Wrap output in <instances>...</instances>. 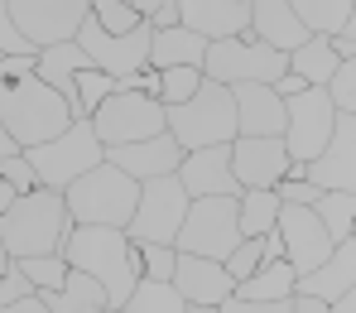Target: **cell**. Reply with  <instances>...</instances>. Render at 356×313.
Wrapping results in <instances>:
<instances>
[{
  "mask_svg": "<svg viewBox=\"0 0 356 313\" xmlns=\"http://www.w3.org/2000/svg\"><path fill=\"white\" fill-rule=\"evenodd\" d=\"M24 294H34V289H29V284H24V275L10 265V270L0 275V309H5V304H15V299H24Z\"/></svg>",
  "mask_w": 356,
  "mask_h": 313,
  "instance_id": "cell-43",
  "label": "cell"
},
{
  "mask_svg": "<svg viewBox=\"0 0 356 313\" xmlns=\"http://www.w3.org/2000/svg\"><path fill=\"white\" fill-rule=\"evenodd\" d=\"M10 270V255H5V241H0V275Z\"/></svg>",
  "mask_w": 356,
  "mask_h": 313,
  "instance_id": "cell-52",
  "label": "cell"
},
{
  "mask_svg": "<svg viewBox=\"0 0 356 313\" xmlns=\"http://www.w3.org/2000/svg\"><path fill=\"white\" fill-rule=\"evenodd\" d=\"M10 265L24 275V284L34 294H54V289H63V280H67V260L63 255H24V260H10Z\"/></svg>",
  "mask_w": 356,
  "mask_h": 313,
  "instance_id": "cell-33",
  "label": "cell"
},
{
  "mask_svg": "<svg viewBox=\"0 0 356 313\" xmlns=\"http://www.w3.org/2000/svg\"><path fill=\"white\" fill-rule=\"evenodd\" d=\"M87 121L97 130L102 150H111V145H135V140L164 135V106L145 92H111Z\"/></svg>",
  "mask_w": 356,
  "mask_h": 313,
  "instance_id": "cell-10",
  "label": "cell"
},
{
  "mask_svg": "<svg viewBox=\"0 0 356 313\" xmlns=\"http://www.w3.org/2000/svg\"><path fill=\"white\" fill-rule=\"evenodd\" d=\"M34 58H39V54H10V58H0V82L34 77Z\"/></svg>",
  "mask_w": 356,
  "mask_h": 313,
  "instance_id": "cell-42",
  "label": "cell"
},
{
  "mask_svg": "<svg viewBox=\"0 0 356 313\" xmlns=\"http://www.w3.org/2000/svg\"><path fill=\"white\" fill-rule=\"evenodd\" d=\"M188 313H217V309H188Z\"/></svg>",
  "mask_w": 356,
  "mask_h": 313,
  "instance_id": "cell-53",
  "label": "cell"
},
{
  "mask_svg": "<svg viewBox=\"0 0 356 313\" xmlns=\"http://www.w3.org/2000/svg\"><path fill=\"white\" fill-rule=\"evenodd\" d=\"M289 309H294V313H327V304H318V299H308V294H294Z\"/></svg>",
  "mask_w": 356,
  "mask_h": 313,
  "instance_id": "cell-47",
  "label": "cell"
},
{
  "mask_svg": "<svg viewBox=\"0 0 356 313\" xmlns=\"http://www.w3.org/2000/svg\"><path fill=\"white\" fill-rule=\"evenodd\" d=\"M178 24V0H164L154 15H149V29H174Z\"/></svg>",
  "mask_w": 356,
  "mask_h": 313,
  "instance_id": "cell-45",
  "label": "cell"
},
{
  "mask_svg": "<svg viewBox=\"0 0 356 313\" xmlns=\"http://www.w3.org/2000/svg\"><path fill=\"white\" fill-rule=\"evenodd\" d=\"M178 159H183V150L169 140V130L154 135V140H135V145H111V150H106V164H116L120 174L135 179V184L169 179L178 169Z\"/></svg>",
  "mask_w": 356,
  "mask_h": 313,
  "instance_id": "cell-20",
  "label": "cell"
},
{
  "mask_svg": "<svg viewBox=\"0 0 356 313\" xmlns=\"http://www.w3.org/2000/svg\"><path fill=\"white\" fill-rule=\"evenodd\" d=\"M135 198H140V184L125 179L106 159L63 188V207H67L72 227H116V232H125V222L135 212Z\"/></svg>",
  "mask_w": 356,
  "mask_h": 313,
  "instance_id": "cell-4",
  "label": "cell"
},
{
  "mask_svg": "<svg viewBox=\"0 0 356 313\" xmlns=\"http://www.w3.org/2000/svg\"><path fill=\"white\" fill-rule=\"evenodd\" d=\"M135 255H140V280H169L174 275L178 260L174 246H135Z\"/></svg>",
  "mask_w": 356,
  "mask_h": 313,
  "instance_id": "cell-39",
  "label": "cell"
},
{
  "mask_svg": "<svg viewBox=\"0 0 356 313\" xmlns=\"http://www.w3.org/2000/svg\"><path fill=\"white\" fill-rule=\"evenodd\" d=\"M289 10L298 15V24L318 39H332L337 29L356 24V0H289Z\"/></svg>",
  "mask_w": 356,
  "mask_h": 313,
  "instance_id": "cell-27",
  "label": "cell"
},
{
  "mask_svg": "<svg viewBox=\"0 0 356 313\" xmlns=\"http://www.w3.org/2000/svg\"><path fill=\"white\" fill-rule=\"evenodd\" d=\"M0 313H49V309H44V299H39V294H24V299H15V304H5Z\"/></svg>",
  "mask_w": 356,
  "mask_h": 313,
  "instance_id": "cell-46",
  "label": "cell"
},
{
  "mask_svg": "<svg viewBox=\"0 0 356 313\" xmlns=\"http://www.w3.org/2000/svg\"><path fill=\"white\" fill-rule=\"evenodd\" d=\"M289 72V54L241 34V39H217L207 44L202 54V77L207 82H222V87H241V82H260V87H275L280 77Z\"/></svg>",
  "mask_w": 356,
  "mask_h": 313,
  "instance_id": "cell-7",
  "label": "cell"
},
{
  "mask_svg": "<svg viewBox=\"0 0 356 313\" xmlns=\"http://www.w3.org/2000/svg\"><path fill=\"white\" fill-rule=\"evenodd\" d=\"M106 313H125V309H106Z\"/></svg>",
  "mask_w": 356,
  "mask_h": 313,
  "instance_id": "cell-54",
  "label": "cell"
},
{
  "mask_svg": "<svg viewBox=\"0 0 356 313\" xmlns=\"http://www.w3.org/2000/svg\"><path fill=\"white\" fill-rule=\"evenodd\" d=\"M356 289V241H337L323 265H313L308 275H294V294H308L318 304H332Z\"/></svg>",
  "mask_w": 356,
  "mask_h": 313,
  "instance_id": "cell-21",
  "label": "cell"
},
{
  "mask_svg": "<svg viewBox=\"0 0 356 313\" xmlns=\"http://www.w3.org/2000/svg\"><path fill=\"white\" fill-rule=\"evenodd\" d=\"M87 19L102 29V34H130L135 24H145L125 0H92V10H87Z\"/></svg>",
  "mask_w": 356,
  "mask_h": 313,
  "instance_id": "cell-35",
  "label": "cell"
},
{
  "mask_svg": "<svg viewBox=\"0 0 356 313\" xmlns=\"http://www.w3.org/2000/svg\"><path fill=\"white\" fill-rule=\"evenodd\" d=\"M125 5H130V10H135L140 19H149V15H154V10H159L164 0H125Z\"/></svg>",
  "mask_w": 356,
  "mask_h": 313,
  "instance_id": "cell-48",
  "label": "cell"
},
{
  "mask_svg": "<svg viewBox=\"0 0 356 313\" xmlns=\"http://www.w3.org/2000/svg\"><path fill=\"white\" fill-rule=\"evenodd\" d=\"M202 54H207V39H197L193 29H154L149 39V67L164 72V67H202Z\"/></svg>",
  "mask_w": 356,
  "mask_h": 313,
  "instance_id": "cell-25",
  "label": "cell"
},
{
  "mask_svg": "<svg viewBox=\"0 0 356 313\" xmlns=\"http://www.w3.org/2000/svg\"><path fill=\"white\" fill-rule=\"evenodd\" d=\"M275 236L284 246V260L294 265V275H308L313 265H323L332 255V241L323 232V222L313 217V207H294V202H280V217H275Z\"/></svg>",
  "mask_w": 356,
  "mask_h": 313,
  "instance_id": "cell-15",
  "label": "cell"
},
{
  "mask_svg": "<svg viewBox=\"0 0 356 313\" xmlns=\"http://www.w3.org/2000/svg\"><path fill=\"white\" fill-rule=\"evenodd\" d=\"M232 106H236V135H260V140L284 135V102L270 87L241 82V87H232Z\"/></svg>",
  "mask_w": 356,
  "mask_h": 313,
  "instance_id": "cell-22",
  "label": "cell"
},
{
  "mask_svg": "<svg viewBox=\"0 0 356 313\" xmlns=\"http://www.w3.org/2000/svg\"><path fill=\"white\" fill-rule=\"evenodd\" d=\"M0 184H10L15 193H34V188H39L34 169H29V159H24V150H15V154L0 159Z\"/></svg>",
  "mask_w": 356,
  "mask_h": 313,
  "instance_id": "cell-40",
  "label": "cell"
},
{
  "mask_svg": "<svg viewBox=\"0 0 356 313\" xmlns=\"http://www.w3.org/2000/svg\"><path fill=\"white\" fill-rule=\"evenodd\" d=\"M169 284L178 289V299H183L188 309H217V304H222V299H232V289H236V280L227 275V265H222V260L183 255V250H178V260H174Z\"/></svg>",
  "mask_w": 356,
  "mask_h": 313,
  "instance_id": "cell-17",
  "label": "cell"
},
{
  "mask_svg": "<svg viewBox=\"0 0 356 313\" xmlns=\"http://www.w3.org/2000/svg\"><path fill=\"white\" fill-rule=\"evenodd\" d=\"M72 92H77V116L87 121L111 92H116V77H106V72H97V67H87V72H77L72 77Z\"/></svg>",
  "mask_w": 356,
  "mask_h": 313,
  "instance_id": "cell-34",
  "label": "cell"
},
{
  "mask_svg": "<svg viewBox=\"0 0 356 313\" xmlns=\"http://www.w3.org/2000/svg\"><path fill=\"white\" fill-rule=\"evenodd\" d=\"M24 159H29V169H34L39 188L63 193L72 179H82L87 169H97V164L106 159V150H102V140H97L92 121H72L63 135L44 140V145H34V150H24Z\"/></svg>",
  "mask_w": 356,
  "mask_h": 313,
  "instance_id": "cell-6",
  "label": "cell"
},
{
  "mask_svg": "<svg viewBox=\"0 0 356 313\" xmlns=\"http://www.w3.org/2000/svg\"><path fill=\"white\" fill-rule=\"evenodd\" d=\"M188 202H193V198L183 193V184H178L174 174L140 184L135 212H130V222H125V241H130V246H174Z\"/></svg>",
  "mask_w": 356,
  "mask_h": 313,
  "instance_id": "cell-8",
  "label": "cell"
},
{
  "mask_svg": "<svg viewBox=\"0 0 356 313\" xmlns=\"http://www.w3.org/2000/svg\"><path fill=\"white\" fill-rule=\"evenodd\" d=\"M250 5V39L280 49V54H294L298 44H308L313 34L298 24V15L289 10V0H245Z\"/></svg>",
  "mask_w": 356,
  "mask_h": 313,
  "instance_id": "cell-23",
  "label": "cell"
},
{
  "mask_svg": "<svg viewBox=\"0 0 356 313\" xmlns=\"http://www.w3.org/2000/svg\"><path fill=\"white\" fill-rule=\"evenodd\" d=\"M120 309L125 313H188V304L178 299V289L169 280H140Z\"/></svg>",
  "mask_w": 356,
  "mask_h": 313,
  "instance_id": "cell-32",
  "label": "cell"
},
{
  "mask_svg": "<svg viewBox=\"0 0 356 313\" xmlns=\"http://www.w3.org/2000/svg\"><path fill=\"white\" fill-rule=\"evenodd\" d=\"M87 67H92V58H87L77 44H49V49H39V58H34V77H39V82H49L63 102H67L72 121H82V116H77V92H72V77H77V72H87Z\"/></svg>",
  "mask_w": 356,
  "mask_h": 313,
  "instance_id": "cell-24",
  "label": "cell"
},
{
  "mask_svg": "<svg viewBox=\"0 0 356 313\" xmlns=\"http://www.w3.org/2000/svg\"><path fill=\"white\" fill-rule=\"evenodd\" d=\"M5 10L15 29L29 39V49H49V44H72L92 0H5Z\"/></svg>",
  "mask_w": 356,
  "mask_h": 313,
  "instance_id": "cell-13",
  "label": "cell"
},
{
  "mask_svg": "<svg viewBox=\"0 0 356 313\" xmlns=\"http://www.w3.org/2000/svg\"><path fill=\"white\" fill-rule=\"evenodd\" d=\"M327 313H356V289H352V294H342V299H332Z\"/></svg>",
  "mask_w": 356,
  "mask_h": 313,
  "instance_id": "cell-49",
  "label": "cell"
},
{
  "mask_svg": "<svg viewBox=\"0 0 356 313\" xmlns=\"http://www.w3.org/2000/svg\"><path fill=\"white\" fill-rule=\"evenodd\" d=\"M236 246H241L236 198H193L188 212H183V227H178V236H174V250L227 260Z\"/></svg>",
  "mask_w": 356,
  "mask_h": 313,
  "instance_id": "cell-9",
  "label": "cell"
},
{
  "mask_svg": "<svg viewBox=\"0 0 356 313\" xmlns=\"http://www.w3.org/2000/svg\"><path fill=\"white\" fill-rule=\"evenodd\" d=\"M202 87V67H164L159 72V106H183Z\"/></svg>",
  "mask_w": 356,
  "mask_h": 313,
  "instance_id": "cell-36",
  "label": "cell"
},
{
  "mask_svg": "<svg viewBox=\"0 0 356 313\" xmlns=\"http://www.w3.org/2000/svg\"><path fill=\"white\" fill-rule=\"evenodd\" d=\"M58 255L67 260V270H82L87 280L102 284L106 309H120L130 299V289L140 284V255L116 227H72L63 236Z\"/></svg>",
  "mask_w": 356,
  "mask_h": 313,
  "instance_id": "cell-1",
  "label": "cell"
},
{
  "mask_svg": "<svg viewBox=\"0 0 356 313\" xmlns=\"http://www.w3.org/2000/svg\"><path fill=\"white\" fill-rule=\"evenodd\" d=\"M327 44H332V54H337L342 63H356V24H347V29H337V34H332Z\"/></svg>",
  "mask_w": 356,
  "mask_h": 313,
  "instance_id": "cell-44",
  "label": "cell"
},
{
  "mask_svg": "<svg viewBox=\"0 0 356 313\" xmlns=\"http://www.w3.org/2000/svg\"><path fill=\"white\" fill-rule=\"evenodd\" d=\"M298 179L318 193H356V116H337L318 159L298 164Z\"/></svg>",
  "mask_w": 356,
  "mask_h": 313,
  "instance_id": "cell-14",
  "label": "cell"
},
{
  "mask_svg": "<svg viewBox=\"0 0 356 313\" xmlns=\"http://www.w3.org/2000/svg\"><path fill=\"white\" fill-rule=\"evenodd\" d=\"M15 198H19V193H15V188H10V184H0V212H5V207H10V202H15Z\"/></svg>",
  "mask_w": 356,
  "mask_h": 313,
  "instance_id": "cell-51",
  "label": "cell"
},
{
  "mask_svg": "<svg viewBox=\"0 0 356 313\" xmlns=\"http://www.w3.org/2000/svg\"><path fill=\"white\" fill-rule=\"evenodd\" d=\"M327 102L337 116H356V63H337V72L327 77Z\"/></svg>",
  "mask_w": 356,
  "mask_h": 313,
  "instance_id": "cell-37",
  "label": "cell"
},
{
  "mask_svg": "<svg viewBox=\"0 0 356 313\" xmlns=\"http://www.w3.org/2000/svg\"><path fill=\"white\" fill-rule=\"evenodd\" d=\"M149 39H154V29H149V19L145 24H135L130 34H102L92 19H82L77 24V34H72V44L92 58L97 72H106V77H130V72H140V67H149Z\"/></svg>",
  "mask_w": 356,
  "mask_h": 313,
  "instance_id": "cell-12",
  "label": "cell"
},
{
  "mask_svg": "<svg viewBox=\"0 0 356 313\" xmlns=\"http://www.w3.org/2000/svg\"><path fill=\"white\" fill-rule=\"evenodd\" d=\"M174 179L183 184L188 198H236L241 184L232 174V145H207V150H188L178 159Z\"/></svg>",
  "mask_w": 356,
  "mask_h": 313,
  "instance_id": "cell-16",
  "label": "cell"
},
{
  "mask_svg": "<svg viewBox=\"0 0 356 313\" xmlns=\"http://www.w3.org/2000/svg\"><path fill=\"white\" fill-rule=\"evenodd\" d=\"M265 236H270V232H265ZM265 236H245V241H241V246L232 250L227 260H222V265H227V275H232L236 284L245 280V275H255V270L265 265Z\"/></svg>",
  "mask_w": 356,
  "mask_h": 313,
  "instance_id": "cell-38",
  "label": "cell"
},
{
  "mask_svg": "<svg viewBox=\"0 0 356 313\" xmlns=\"http://www.w3.org/2000/svg\"><path fill=\"white\" fill-rule=\"evenodd\" d=\"M337 63H342V58L332 54V44L313 34L308 44H298L294 54H289V72H294L303 87H327V77L337 72Z\"/></svg>",
  "mask_w": 356,
  "mask_h": 313,
  "instance_id": "cell-30",
  "label": "cell"
},
{
  "mask_svg": "<svg viewBox=\"0 0 356 313\" xmlns=\"http://www.w3.org/2000/svg\"><path fill=\"white\" fill-rule=\"evenodd\" d=\"M164 130L178 150H207V145H232L236 140V106H232V87L207 82L183 102V106H164Z\"/></svg>",
  "mask_w": 356,
  "mask_h": 313,
  "instance_id": "cell-5",
  "label": "cell"
},
{
  "mask_svg": "<svg viewBox=\"0 0 356 313\" xmlns=\"http://www.w3.org/2000/svg\"><path fill=\"white\" fill-rule=\"evenodd\" d=\"M178 24L197 39H241L250 34V5L245 0H178Z\"/></svg>",
  "mask_w": 356,
  "mask_h": 313,
  "instance_id": "cell-18",
  "label": "cell"
},
{
  "mask_svg": "<svg viewBox=\"0 0 356 313\" xmlns=\"http://www.w3.org/2000/svg\"><path fill=\"white\" fill-rule=\"evenodd\" d=\"M275 217H280V198H275V188H241V193H236L241 241H245V236H265V232H275Z\"/></svg>",
  "mask_w": 356,
  "mask_h": 313,
  "instance_id": "cell-29",
  "label": "cell"
},
{
  "mask_svg": "<svg viewBox=\"0 0 356 313\" xmlns=\"http://www.w3.org/2000/svg\"><path fill=\"white\" fill-rule=\"evenodd\" d=\"M39 299H44V309H49V313H106V294H102V284L87 280L82 270H67L63 289L39 294Z\"/></svg>",
  "mask_w": 356,
  "mask_h": 313,
  "instance_id": "cell-28",
  "label": "cell"
},
{
  "mask_svg": "<svg viewBox=\"0 0 356 313\" xmlns=\"http://www.w3.org/2000/svg\"><path fill=\"white\" fill-rule=\"evenodd\" d=\"M236 299H255V304H280V299H294V265L289 260H265L255 275H245L236 289Z\"/></svg>",
  "mask_w": 356,
  "mask_h": 313,
  "instance_id": "cell-26",
  "label": "cell"
},
{
  "mask_svg": "<svg viewBox=\"0 0 356 313\" xmlns=\"http://www.w3.org/2000/svg\"><path fill=\"white\" fill-rule=\"evenodd\" d=\"M217 313H294V309H289V299H280V304H255V299H236V294H232V299L217 304Z\"/></svg>",
  "mask_w": 356,
  "mask_h": 313,
  "instance_id": "cell-41",
  "label": "cell"
},
{
  "mask_svg": "<svg viewBox=\"0 0 356 313\" xmlns=\"http://www.w3.org/2000/svg\"><path fill=\"white\" fill-rule=\"evenodd\" d=\"M72 232V217L63 207V193L54 188H34V193H19L5 212H0V241L10 260H24V255H58L63 236Z\"/></svg>",
  "mask_w": 356,
  "mask_h": 313,
  "instance_id": "cell-2",
  "label": "cell"
},
{
  "mask_svg": "<svg viewBox=\"0 0 356 313\" xmlns=\"http://www.w3.org/2000/svg\"><path fill=\"white\" fill-rule=\"evenodd\" d=\"M15 150H19V145H15V140H10V130L0 125V159H5V154H15Z\"/></svg>",
  "mask_w": 356,
  "mask_h": 313,
  "instance_id": "cell-50",
  "label": "cell"
},
{
  "mask_svg": "<svg viewBox=\"0 0 356 313\" xmlns=\"http://www.w3.org/2000/svg\"><path fill=\"white\" fill-rule=\"evenodd\" d=\"M232 174L241 188H275L289 174V154L280 140H260V135H236L232 140Z\"/></svg>",
  "mask_w": 356,
  "mask_h": 313,
  "instance_id": "cell-19",
  "label": "cell"
},
{
  "mask_svg": "<svg viewBox=\"0 0 356 313\" xmlns=\"http://www.w3.org/2000/svg\"><path fill=\"white\" fill-rule=\"evenodd\" d=\"M313 217L323 222L327 241H352L356 232V193H318L313 198Z\"/></svg>",
  "mask_w": 356,
  "mask_h": 313,
  "instance_id": "cell-31",
  "label": "cell"
},
{
  "mask_svg": "<svg viewBox=\"0 0 356 313\" xmlns=\"http://www.w3.org/2000/svg\"><path fill=\"white\" fill-rule=\"evenodd\" d=\"M0 125L10 130V140L19 150H34V145L63 135L72 125V111L49 82L19 77V82H0Z\"/></svg>",
  "mask_w": 356,
  "mask_h": 313,
  "instance_id": "cell-3",
  "label": "cell"
},
{
  "mask_svg": "<svg viewBox=\"0 0 356 313\" xmlns=\"http://www.w3.org/2000/svg\"><path fill=\"white\" fill-rule=\"evenodd\" d=\"M332 121H337V111H332L323 87H303L294 97H284V135H280V145H284L289 164L318 159V150L332 135Z\"/></svg>",
  "mask_w": 356,
  "mask_h": 313,
  "instance_id": "cell-11",
  "label": "cell"
}]
</instances>
